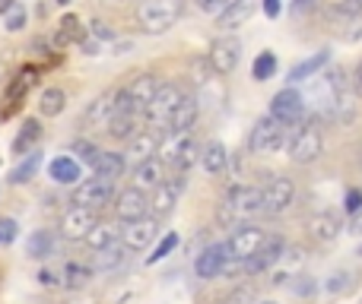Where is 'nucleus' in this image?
Returning a JSON list of instances; mask_svg holds the SVG:
<instances>
[{
    "label": "nucleus",
    "mask_w": 362,
    "mask_h": 304,
    "mask_svg": "<svg viewBox=\"0 0 362 304\" xmlns=\"http://www.w3.org/2000/svg\"><path fill=\"white\" fill-rule=\"evenodd\" d=\"M42 137H45L42 121H38V118H25L23 127H19V133L13 137V152H16V155L32 152V150H35V143H38Z\"/></svg>",
    "instance_id": "nucleus-26"
},
{
    "label": "nucleus",
    "mask_w": 362,
    "mask_h": 304,
    "mask_svg": "<svg viewBox=\"0 0 362 304\" xmlns=\"http://www.w3.org/2000/svg\"><path fill=\"white\" fill-rule=\"evenodd\" d=\"M48 178L54 181V184L76 187V184L83 181L80 159H74V155H57V159H51V165H48Z\"/></svg>",
    "instance_id": "nucleus-22"
},
{
    "label": "nucleus",
    "mask_w": 362,
    "mask_h": 304,
    "mask_svg": "<svg viewBox=\"0 0 362 304\" xmlns=\"http://www.w3.org/2000/svg\"><path fill=\"white\" fill-rule=\"evenodd\" d=\"M124 168H127V162H124V155H121V152H105V150H102L99 159L93 162V171L99 174V178H108V181L121 178V174H124Z\"/></svg>",
    "instance_id": "nucleus-31"
},
{
    "label": "nucleus",
    "mask_w": 362,
    "mask_h": 304,
    "mask_svg": "<svg viewBox=\"0 0 362 304\" xmlns=\"http://www.w3.org/2000/svg\"><path fill=\"white\" fill-rule=\"evenodd\" d=\"M134 133H137V114H115V118L108 121V137H112L115 143H124Z\"/></svg>",
    "instance_id": "nucleus-36"
},
{
    "label": "nucleus",
    "mask_w": 362,
    "mask_h": 304,
    "mask_svg": "<svg viewBox=\"0 0 362 304\" xmlns=\"http://www.w3.org/2000/svg\"><path fill=\"white\" fill-rule=\"evenodd\" d=\"M121 241V225L115 222H95L93 229H89V235L83 238V244H86L89 250H102V248H112V244Z\"/></svg>",
    "instance_id": "nucleus-27"
},
{
    "label": "nucleus",
    "mask_w": 362,
    "mask_h": 304,
    "mask_svg": "<svg viewBox=\"0 0 362 304\" xmlns=\"http://www.w3.org/2000/svg\"><path fill=\"white\" fill-rule=\"evenodd\" d=\"M185 89L178 86V83H163L159 86V92H156V99L150 102V108H146V124H169V118H172V111L178 108V102L185 99Z\"/></svg>",
    "instance_id": "nucleus-13"
},
{
    "label": "nucleus",
    "mask_w": 362,
    "mask_h": 304,
    "mask_svg": "<svg viewBox=\"0 0 362 304\" xmlns=\"http://www.w3.org/2000/svg\"><path fill=\"white\" fill-rule=\"evenodd\" d=\"M238 61H242V42H238L235 35H219L216 42L210 44L206 63H210L213 73H219V76L232 73V70L238 67Z\"/></svg>",
    "instance_id": "nucleus-11"
},
{
    "label": "nucleus",
    "mask_w": 362,
    "mask_h": 304,
    "mask_svg": "<svg viewBox=\"0 0 362 304\" xmlns=\"http://www.w3.org/2000/svg\"><path fill=\"white\" fill-rule=\"evenodd\" d=\"M261 304H276V301H261Z\"/></svg>",
    "instance_id": "nucleus-55"
},
{
    "label": "nucleus",
    "mask_w": 362,
    "mask_h": 304,
    "mask_svg": "<svg viewBox=\"0 0 362 304\" xmlns=\"http://www.w3.org/2000/svg\"><path fill=\"white\" fill-rule=\"evenodd\" d=\"M261 193H264V212H267V216H283V212L296 203V184L286 174H274V178L261 187Z\"/></svg>",
    "instance_id": "nucleus-7"
},
{
    "label": "nucleus",
    "mask_w": 362,
    "mask_h": 304,
    "mask_svg": "<svg viewBox=\"0 0 362 304\" xmlns=\"http://www.w3.org/2000/svg\"><path fill=\"white\" fill-rule=\"evenodd\" d=\"M89 279H93V267H86V263H67L64 267V286L67 288H83L89 286Z\"/></svg>",
    "instance_id": "nucleus-38"
},
{
    "label": "nucleus",
    "mask_w": 362,
    "mask_h": 304,
    "mask_svg": "<svg viewBox=\"0 0 362 304\" xmlns=\"http://www.w3.org/2000/svg\"><path fill=\"white\" fill-rule=\"evenodd\" d=\"M350 80H353V89H356V95H359V99H362V61L356 63V73H353V76H350Z\"/></svg>",
    "instance_id": "nucleus-51"
},
{
    "label": "nucleus",
    "mask_w": 362,
    "mask_h": 304,
    "mask_svg": "<svg viewBox=\"0 0 362 304\" xmlns=\"http://www.w3.org/2000/svg\"><path fill=\"white\" fill-rule=\"evenodd\" d=\"M340 231H344V222H340V216L337 212H331V209H321V212H315V216L308 219V235H312L318 244L337 241Z\"/></svg>",
    "instance_id": "nucleus-20"
},
{
    "label": "nucleus",
    "mask_w": 362,
    "mask_h": 304,
    "mask_svg": "<svg viewBox=\"0 0 362 304\" xmlns=\"http://www.w3.org/2000/svg\"><path fill=\"white\" fill-rule=\"evenodd\" d=\"M197 111H200L197 99H194V95H185V99L178 102V108L172 111V118H169V124H165V127H169L172 133H175V130H191L194 121H197Z\"/></svg>",
    "instance_id": "nucleus-29"
},
{
    "label": "nucleus",
    "mask_w": 362,
    "mask_h": 304,
    "mask_svg": "<svg viewBox=\"0 0 362 304\" xmlns=\"http://www.w3.org/2000/svg\"><path fill=\"white\" fill-rule=\"evenodd\" d=\"M356 254H359V257H362V248H359V250H356Z\"/></svg>",
    "instance_id": "nucleus-56"
},
{
    "label": "nucleus",
    "mask_w": 362,
    "mask_h": 304,
    "mask_svg": "<svg viewBox=\"0 0 362 304\" xmlns=\"http://www.w3.org/2000/svg\"><path fill=\"white\" fill-rule=\"evenodd\" d=\"M150 212V197L140 187H124V190L115 197V216L118 222H134V219H144Z\"/></svg>",
    "instance_id": "nucleus-16"
},
{
    "label": "nucleus",
    "mask_w": 362,
    "mask_h": 304,
    "mask_svg": "<svg viewBox=\"0 0 362 304\" xmlns=\"http://www.w3.org/2000/svg\"><path fill=\"white\" fill-rule=\"evenodd\" d=\"M181 190H185V174L175 171V178H165L163 184L153 190V197H150V212H153L156 219H165L172 209H175Z\"/></svg>",
    "instance_id": "nucleus-18"
},
{
    "label": "nucleus",
    "mask_w": 362,
    "mask_h": 304,
    "mask_svg": "<svg viewBox=\"0 0 362 304\" xmlns=\"http://www.w3.org/2000/svg\"><path fill=\"white\" fill-rule=\"evenodd\" d=\"M270 114H274L276 121H283L286 127H296L305 121V102H302V92L293 86L280 89V92L270 99Z\"/></svg>",
    "instance_id": "nucleus-12"
},
{
    "label": "nucleus",
    "mask_w": 362,
    "mask_h": 304,
    "mask_svg": "<svg viewBox=\"0 0 362 304\" xmlns=\"http://www.w3.org/2000/svg\"><path fill=\"white\" fill-rule=\"evenodd\" d=\"M115 197H118V193H115V181L99 178V174L83 178L74 190V203H83V206H89V209H102V206H108Z\"/></svg>",
    "instance_id": "nucleus-9"
},
{
    "label": "nucleus",
    "mask_w": 362,
    "mask_h": 304,
    "mask_svg": "<svg viewBox=\"0 0 362 304\" xmlns=\"http://www.w3.org/2000/svg\"><path fill=\"white\" fill-rule=\"evenodd\" d=\"M267 241V231L261 229V225H251V222H242L235 225V231L229 235V241H226V248H229V257L235 263L248 260L251 254H255L261 244Z\"/></svg>",
    "instance_id": "nucleus-8"
},
{
    "label": "nucleus",
    "mask_w": 362,
    "mask_h": 304,
    "mask_svg": "<svg viewBox=\"0 0 362 304\" xmlns=\"http://www.w3.org/2000/svg\"><path fill=\"white\" fill-rule=\"evenodd\" d=\"M38 282H42V286H48V288H54L57 286V276L51 273V269H38Z\"/></svg>",
    "instance_id": "nucleus-50"
},
{
    "label": "nucleus",
    "mask_w": 362,
    "mask_h": 304,
    "mask_svg": "<svg viewBox=\"0 0 362 304\" xmlns=\"http://www.w3.org/2000/svg\"><path fill=\"white\" fill-rule=\"evenodd\" d=\"M274 73H276V57L270 54V51L257 54V57H255V67H251V76H255L257 83H267Z\"/></svg>",
    "instance_id": "nucleus-39"
},
{
    "label": "nucleus",
    "mask_w": 362,
    "mask_h": 304,
    "mask_svg": "<svg viewBox=\"0 0 362 304\" xmlns=\"http://www.w3.org/2000/svg\"><path fill=\"white\" fill-rule=\"evenodd\" d=\"M42 168V155L38 152H25V155H19V162L13 165V171H10V184L13 187H19V184H29L32 178H35V171Z\"/></svg>",
    "instance_id": "nucleus-30"
},
{
    "label": "nucleus",
    "mask_w": 362,
    "mask_h": 304,
    "mask_svg": "<svg viewBox=\"0 0 362 304\" xmlns=\"http://www.w3.org/2000/svg\"><path fill=\"white\" fill-rule=\"evenodd\" d=\"M308 4H312V0H296V4H293V13H302Z\"/></svg>",
    "instance_id": "nucleus-52"
},
{
    "label": "nucleus",
    "mask_w": 362,
    "mask_h": 304,
    "mask_svg": "<svg viewBox=\"0 0 362 304\" xmlns=\"http://www.w3.org/2000/svg\"><path fill=\"white\" fill-rule=\"evenodd\" d=\"M64 108H67V92L57 86H48L42 92V99H38V111H42V118H57V114H64Z\"/></svg>",
    "instance_id": "nucleus-35"
},
{
    "label": "nucleus",
    "mask_w": 362,
    "mask_h": 304,
    "mask_svg": "<svg viewBox=\"0 0 362 304\" xmlns=\"http://www.w3.org/2000/svg\"><path fill=\"white\" fill-rule=\"evenodd\" d=\"M19 235V222L10 216H0V248H6V244H13Z\"/></svg>",
    "instance_id": "nucleus-43"
},
{
    "label": "nucleus",
    "mask_w": 362,
    "mask_h": 304,
    "mask_svg": "<svg viewBox=\"0 0 362 304\" xmlns=\"http://www.w3.org/2000/svg\"><path fill=\"white\" fill-rule=\"evenodd\" d=\"M185 0H140L137 4V25L150 35H163L178 23Z\"/></svg>",
    "instance_id": "nucleus-2"
},
{
    "label": "nucleus",
    "mask_w": 362,
    "mask_h": 304,
    "mask_svg": "<svg viewBox=\"0 0 362 304\" xmlns=\"http://www.w3.org/2000/svg\"><path fill=\"white\" fill-rule=\"evenodd\" d=\"M25 19H29V16H25V6L23 4H13L10 10H6V25H4V29L6 32H23Z\"/></svg>",
    "instance_id": "nucleus-42"
},
{
    "label": "nucleus",
    "mask_w": 362,
    "mask_h": 304,
    "mask_svg": "<svg viewBox=\"0 0 362 304\" xmlns=\"http://www.w3.org/2000/svg\"><path fill=\"white\" fill-rule=\"evenodd\" d=\"M95 222H99V209H89V206H83V203H74L64 209L57 229H61V238H67V241H83Z\"/></svg>",
    "instance_id": "nucleus-10"
},
{
    "label": "nucleus",
    "mask_w": 362,
    "mask_h": 304,
    "mask_svg": "<svg viewBox=\"0 0 362 304\" xmlns=\"http://www.w3.org/2000/svg\"><path fill=\"white\" fill-rule=\"evenodd\" d=\"M115 118V92H105L99 99L89 102V108L83 111V127L95 130V127H108V121Z\"/></svg>",
    "instance_id": "nucleus-23"
},
{
    "label": "nucleus",
    "mask_w": 362,
    "mask_h": 304,
    "mask_svg": "<svg viewBox=\"0 0 362 304\" xmlns=\"http://www.w3.org/2000/svg\"><path fill=\"white\" fill-rule=\"evenodd\" d=\"M25 250H29V257H35V260H45V257L54 254V235H51V231H35V235L29 238V244H25Z\"/></svg>",
    "instance_id": "nucleus-37"
},
{
    "label": "nucleus",
    "mask_w": 362,
    "mask_h": 304,
    "mask_svg": "<svg viewBox=\"0 0 362 304\" xmlns=\"http://www.w3.org/2000/svg\"><path fill=\"white\" fill-rule=\"evenodd\" d=\"M255 10H257V0H229L226 10L216 16V25L223 32H232V29L248 23V19L255 16Z\"/></svg>",
    "instance_id": "nucleus-21"
},
{
    "label": "nucleus",
    "mask_w": 362,
    "mask_h": 304,
    "mask_svg": "<svg viewBox=\"0 0 362 304\" xmlns=\"http://www.w3.org/2000/svg\"><path fill=\"white\" fill-rule=\"evenodd\" d=\"M264 4V13H267L270 19H276L280 16V10H283V0H261Z\"/></svg>",
    "instance_id": "nucleus-48"
},
{
    "label": "nucleus",
    "mask_w": 362,
    "mask_h": 304,
    "mask_svg": "<svg viewBox=\"0 0 362 304\" xmlns=\"http://www.w3.org/2000/svg\"><path fill=\"white\" fill-rule=\"evenodd\" d=\"M175 248H178V235H175V231H169V235H165L163 241H159L156 248H153V254L146 257V263H159V260H165V257H169Z\"/></svg>",
    "instance_id": "nucleus-40"
},
{
    "label": "nucleus",
    "mask_w": 362,
    "mask_h": 304,
    "mask_svg": "<svg viewBox=\"0 0 362 304\" xmlns=\"http://www.w3.org/2000/svg\"><path fill=\"white\" fill-rule=\"evenodd\" d=\"M226 165H229V150H226L219 140H210V143L200 150V168L206 174H223Z\"/></svg>",
    "instance_id": "nucleus-28"
},
{
    "label": "nucleus",
    "mask_w": 362,
    "mask_h": 304,
    "mask_svg": "<svg viewBox=\"0 0 362 304\" xmlns=\"http://www.w3.org/2000/svg\"><path fill=\"white\" fill-rule=\"evenodd\" d=\"M159 146H163V133L156 130V127H144V130H137L131 137V155L134 159H150V155L159 152Z\"/></svg>",
    "instance_id": "nucleus-25"
},
{
    "label": "nucleus",
    "mask_w": 362,
    "mask_h": 304,
    "mask_svg": "<svg viewBox=\"0 0 362 304\" xmlns=\"http://www.w3.org/2000/svg\"><path fill=\"white\" fill-rule=\"evenodd\" d=\"M159 159L178 174H187L200 162V143L194 140L191 130H169V137L159 146Z\"/></svg>",
    "instance_id": "nucleus-1"
},
{
    "label": "nucleus",
    "mask_w": 362,
    "mask_h": 304,
    "mask_svg": "<svg viewBox=\"0 0 362 304\" xmlns=\"http://www.w3.org/2000/svg\"><path fill=\"white\" fill-rule=\"evenodd\" d=\"M346 209H350V212L362 209V193H359V190H350V193H346Z\"/></svg>",
    "instance_id": "nucleus-49"
},
{
    "label": "nucleus",
    "mask_w": 362,
    "mask_h": 304,
    "mask_svg": "<svg viewBox=\"0 0 362 304\" xmlns=\"http://www.w3.org/2000/svg\"><path fill=\"white\" fill-rule=\"evenodd\" d=\"M350 279H353V273H350V269H344V273H334L331 276V282H327V288H331V292L334 295H344L346 292V288H350Z\"/></svg>",
    "instance_id": "nucleus-46"
},
{
    "label": "nucleus",
    "mask_w": 362,
    "mask_h": 304,
    "mask_svg": "<svg viewBox=\"0 0 362 304\" xmlns=\"http://www.w3.org/2000/svg\"><path fill=\"white\" fill-rule=\"evenodd\" d=\"M229 248L226 244H210V248H204L197 254V260H194V273H197V279H216V276H223L226 269H229Z\"/></svg>",
    "instance_id": "nucleus-17"
},
{
    "label": "nucleus",
    "mask_w": 362,
    "mask_h": 304,
    "mask_svg": "<svg viewBox=\"0 0 362 304\" xmlns=\"http://www.w3.org/2000/svg\"><path fill=\"white\" fill-rule=\"evenodd\" d=\"M124 260H127V248H124V241H118V244H112V248L95 250L93 269H99V273H112V269H118Z\"/></svg>",
    "instance_id": "nucleus-32"
},
{
    "label": "nucleus",
    "mask_w": 362,
    "mask_h": 304,
    "mask_svg": "<svg viewBox=\"0 0 362 304\" xmlns=\"http://www.w3.org/2000/svg\"><path fill=\"white\" fill-rule=\"evenodd\" d=\"M327 61H331V51L327 48L318 51V54H312V57H305L302 63H296V67L289 70V83H302V80H308V76H315Z\"/></svg>",
    "instance_id": "nucleus-34"
},
{
    "label": "nucleus",
    "mask_w": 362,
    "mask_h": 304,
    "mask_svg": "<svg viewBox=\"0 0 362 304\" xmlns=\"http://www.w3.org/2000/svg\"><path fill=\"white\" fill-rule=\"evenodd\" d=\"M286 146H289V159H293L296 165H312V162H318L321 152H325V133H321L318 118L302 121L293 130V137L286 140Z\"/></svg>",
    "instance_id": "nucleus-3"
},
{
    "label": "nucleus",
    "mask_w": 362,
    "mask_h": 304,
    "mask_svg": "<svg viewBox=\"0 0 362 304\" xmlns=\"http://www.w3.org/2000/svg\"><path fill=\"white\" fill-rule=\"evenodd\" d=\"M286 254V241H283L280 235H267V241L261 244V248L255 250V254L248 257V260H242V273L245 276H261L267 273L270 267H274L280 257Z\"/></svg>",
    "instance_id": "nucleus-14"
},
{
    "label": "nucleus",
    "mask_w": 362,
    "mask_h": 304,
    "mask_svg": "<svg viewBox=\"0 0 362 304\" xmlns=\"http://www.w3.org/2000/svg\"><path fill=\"white\" fill-rule=\"evenodd\" d=\"M194 4H197V10H200V13H210V16H219V13L226 10V4H229V0H194Z\"/></svg>",
    "instance_id": "nucleus-47"
},
{
    "label": "nucleus",
    "mask_w": 362,
    "mask_h": 304,
    "mask_svg": "<svg viewBox=\"0 0 362 304\" xmlns=\"http://www.w3.org/2000/svg\"><path fill=\"white\" fill-rule=\"evenodd\" d=\"M83 38H86V29L80 25V19H76L74 13H67V16L61 19V25H57L54 44H57V48H70L74 42H83Z\"/></svg>",
    "instance_id": "nucleus-33"
},
{
    "label": "nucleus",
    "mask_w": 362,
    "mask_h": 304,
    "mask_svg": "<svg viewBox=\"0 0 362 304\" xmlns=\"http://www.w3.org/2000/svg\"><path fill=\"white\" fill-rule=\"evenodd\" d=\"M89 35L99 38V42H112V38H115V29L105 23V19H93V23H89Z\"/></svg>",
    "instance_id": "nucleus-45"
},
{
    "label": "nucleus",
    "mask_w": 362,
    "mask_h": 304,
    "mask_svg": "<svg viewBox=\"0 0 362 304\" xmlns=\"http://www.w3.org/2000/svg\"><path fill=\"white\" fill-rule=\"evenodd\" d=\"M255 301V286H238L223 298V304H251Z\"/></svg>",
    "instance_id": "nucleus-44"
},
{
    "label": "nucleus",
    "mask_w": 362,
    "mask_h": 304,
    "mask_svg": "<svg viewBox=\"0 0 362 304\" xmlns=\"http://www.w3.org/2000/svg\"><path fill=\"white\" fill-rule=\"evenodd\" d=\"M74 152H76V159L86 162V165L93 168V162L99 159V152H102V150H99L95 143H89V140H74Z\"/></svg>",
    "instance_id": "nucleus-41"
},
{
    "label": "nucleus",
    "mask_w": 362,
    "mask_h": 304,
    "mask_svg": "<svg viewBox=\"0 0 362 304\" xmlns=\"http://www.w3.org/2000/svg\"><path fill=\"white\" fill-rule=\"evenodd\" d=\"M327 86H331V108H334V118L340 124H353L359 114V95L353 89V80H346L344 70H334L327 73Z\"/></svg>",
    "instance_id": "nucleus-5"
},
{
    "label": "nucleus",
    "mask_w": 362,
    "mask_h": 304,
    "mask_svg": "<svg viewBox=\"0 0 362 304\" xmlns=\"http://www.w3.org/2000/svg\"><path fill=\"white\" fill-rule=\"evenodd\" d=\"M286 130H289V127L283 124V121H276L274 114L261 118L255 127H251V133H248V152H255V155L280 152L283 146H286V140H289Z\"/></svg>",
    "instance_id": "nucleus-6"
},
{
    "label": "nucleus",
    "mask_w": 362,
    "mask_h": 304,
    "mask_svg": "<svg viewBox=\"0 0 362 304\" xmlns=\"http://www.w3.org/2000/svg\"><path fill=\"white\" fill-rule=\"evenodd\" d=\"M159 86H163V83H159L153 73H140V76H134V80L127 83L124 89L131 92V99H134V105H137V111H146V108H150V102L156 99Z\"/></svg>",
    "instance_id": "nucleus-24"
},
{
    "label": "nucleus",
    "mask_w": 362,
    "mask_h": 304,
    "mask_svg": "<svg viewBox=\"0 0 362 304\" xmlns=\"http://www.w3.org/2000/svg\"><path fill=\"white\" fill-rule=\"evenodd\" d=\"M57 4H61V6H67V4H70V0H57Z\"/></svg>",
    "instance_id": "nucleus-54"
},
{
    "label": "nucleus",
    "mask_w": 362,
    "mask_h": 304,
    "mask_svg": "<svg viewBox=\"0 0 362 304\" xmlns=\"http://www.w3.org/2000/svg\"><path fill=\"white\" fill-rule=\"evenodd\" d=\"M134 187H140V190H156L159 184L165 181V162L159 159V155H150V159H140L137 165H134Z\"/></svg>",
    "instance_id": "nucleus-19"
},
{
    "label": "nucleus",
    "mask_w": 362,
    "mask_h": 304,
    "mask_svg": "<svg viewBox=\"0 0 362 304\" xmlns=\"http://www.w3.org/2000/svg\"><path fill=\"white\" fill-rule=\"evenodd\" d=\"M264 212V193L261 187L251 184H232L226 193V206L219 212L223 222H245V219H255Z\"/></svg>",
    "instance_id": "nucleus-4"
},
{
    "label": "nucleus",
    "mask_w": 362,
    "mask_h": 304,
    "mask_svg": "<svg viewBox=\"0 0 362 304\" xmlns=\"http://www.w3.org/2000/svg\"><path fill=\"white\" fill-rule=\"evenodd\" d=\"M13 4H16V0H0V16H6V10H10Z\"/></svg>",
    "instance_id": "nucleus-53"
},
{
    "label": "nucleus",
    "mask_w": 362,
    "mask_h": 304,
    "mask_svg": "<svg viewBox=\"0 0 362 304\" xmlns=\"http://www.w3.org/2000/svg\"><path fill=\"white\" fill-rule=\"evenodd\" d=\"M156 238H159V219L156 216L134 219V222H124V229H121V241H124L127 250H146Z\"/></svg>",
    "instance_id": "nucleus-15"
}]
</instances>
